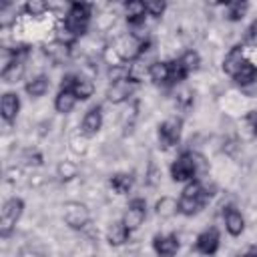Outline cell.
<instances>
[{"label":"cell","mask_w":257,"mask_h":257,"mask_svg":"<svg viewBox=\"0 0 257 257\" xmlns=\"http://www.w3.org/2000/svg\"><path fill=\"white\" fill-rule=\"evenodd\" d=\"M171 177L177 183H185V181H195L197 177V161H195V153H183L177 157V161L171 165Z\"/></svg>","instance_id":"obj_1"},{"label":"cell","mask_w":257,"mask_h":257,"mask_svg":"<svg viewBox=\"0 0 257 257\" xmlns=\"http://www.w3.org/2000/svg\"><path fill=\"white\" fill-rule=\"evenodd\" d=\"M22 211H24L22 199H16V197H14V199H8V201L4 203V207H2V217H0V233H2V237H8V235H10V231L14 229L16 221L20 219Z\"/></svg>","instance_id":"obj_2"},{"label":"cell","mask_w":257,"mask_h":257,"mask_svg":"<svg viewBox=\"0 0 257 257\" xmlns=\"http://www.w3.org/2000/svg\"><path fill=\"white\" fill-rule=\"evenodd\" d=\"M64 223L70 227V229H84L90 221V213L86 209L84 203H78V201H68L64 205Z\"/></svg>","instance_id":"obj_3"},{"label":"cell","mask_w":257,"mask_h":257,"mask_svg":"<svg viewBox=\"0 0 257 257\" xmlns=\"http://www.w3.org/2000/svg\"><path fill=\"white\" fill-rule=\"evenodd\" d=\"M114 54H116V58L118 60H122V62H131V60H135V58H139L141 54H143V42H139L135 36H131V34H122L116 42H114Z\"/></svg>","instance_id":"obj_4"},{"label":"cell","mask_w":257,"mask_h":257,"mask_svg":"<svg viewBox=\"0 0 257 257\" xmlns=\"http://www.w3.org/2000/svg\"><path fill=\"white\" fill-rule=\"evenodd\" d=\"M181 131H183V122H181V118L171 116V118L163 120V122L159 124V145H161L163 149H171L173 145L179 143V139H181Z\"/></svg>","instance_id":"obj_5"},{"label":"cell","mask_w":257,"mask_h":257,"mask_svg":"<svg viewBox=\"0 0 257 257\" xmlns=\"http://www.w3.org/2000/svg\"><path fill=\"white\" fill-rule=\"evenodd\" d=\"M145 217H147V203H145V199H133L128 203L124 215H122V223L126 225L128 231H135V229H139L143 225Z\"/></svg>","instance_id":"obj_6"},{"label":"cell","mask_w":257,"mask_h":257,"mask_svg":"<svg viewBox=\"0 0 257 257\" xmlns=\"http://www.w3.org/2000/svg\"><path fill=\"white\" fill-rule=\"evenodd\" d=\"M135 86H137V82H133L131 78L118 80V82H110V86H108V90H106L108 102H112V104L124 102V100L135 92Z\"/></svg>","instance_id":"obj_7"},{"label":"cell","mask_w":257,"mask_h":257,"mask_svg":"<svg viewBox=\"0 0 257 257\" xmlns=\"http://www.w3.org/2000/svg\"><path fill=\"white\" fill-rule=\"evenodd\" d=\"M153 247L159 257H175L179 251V239L175 235H157L153 239Z\"/></svg>","instance_id":"obj_8"},{"label":"cell","mask_w":257,"mask_h":257,"mask_svg":"<svg viewBox=\"0 0 257 257\" xmlns=\"http://www.w3.org/2000/svg\"><path fill=\"white\" fill-rule=\"evenodd\" d=\"M197 251L203 253V255H213L217 249H219V231L217 229H207L203 231L199 237H197V243H195Z\"/></svg>","instance_id":"obj_9"},{"label":"cell","mask_w":257,"mask_h":257,"mask_svg":"<svg viewBox=\"0 0 257 257\" xmlns=\"http://www.w3.org/2000/svg\"><path fill=\"white\" fill-rule=\"evenodd\" d=\"M243 62H245L243 46H233V48L225 54V60H223V70H225V74L235 76V74L239 72V68L243 66Z\"/></svg>","instance_id":"obj_10"},{"label":"cell","mask_w":257,"mask_h":257,"mask_svg":"<svg viewBox=\"0 0 257 257\" xmlns=\"http://www.w3.org/2000/svg\"><path fill=\"white\" fill-rule=\"evenodd\" d=\"M0 110H2V118L6 122H12L20 110V98L16 92H4L2 94V102H0Z\"/></svg>","instance_id":"obj_11"},{"label":"cell","mask_w":257,"mask_h":257,"mask_svg":"<svg viewBox=\"0 0 257 257\" xmlns=\"http://www.w3.org/2000/svg\"><path fill=\"white\" fill-rule=\"evenodd\" d=\"M100 126H102V112H100L98 106H94V108H90L84 114L80 128H82V135L84 137H92V135H96L100 131Z\"/></svg>","instance_id":"obj_12"},{"label":"cell","mask_w":257,"mask_h":257,"mask_svg":"<svg viewBox=\"0 0 257 257\" xmlns=\"http://www.w3.org/2000/svg\"><path fill=\"white\" fill-rule=\"evenodd\" d=\"M225 227H227V231L233 237L241 235L245 231V219H243V215L237 209H227L225 211Z\"/></svg>","instance_id":"obj_13"},{"label":"cell","mask_w":257,"mask_h":257,"mask_svg":"<svg viewBox=\"0 0 257 257\" xmlns=\"http://www.w3.org/2000/svg\"><path fill=\"white\" fill-rule=\"evenodd\" d=\"M131 231L126 229V225L122 221H114L108 225V231H106V239L110 245H122L126 239H128Z\"/></svg>","instance_id":"obj_14"},{"label":"cell","mask_w":257,"mask_h":257,"mask_svg":"<svg viewBox=\"0 0 257 257\" xmlns=\"http://www.w3.org/2000/svg\"><path fill=\"white\" fill-rule=\"evenodd\" d=\"M155 211H157V215H159L161 219H171V217H175V215L179 213V201L165 195V197H161V199L157 201Z\"/></svg>","instance_id":"obj_15"},{"label":"cell","mask_w":257,"mask_h":257,"mask_svg":"<svg viewBox=\"0 0 257 257\" xmlns=\"http://www.w3.org/2000/svg\"><path fill=\"white\" fill-rule=\"evenodd\" d=\"M205 203H207V199H203V197H197V199H193V197H181L179 199V213H183V215H197L203 207H205Z\"/></svg>","instance_id":"obj_16"},{"label":"cell","mask_w":257,"mask_h":257,"mask_svg":"<svg viewBox=\"0 0 257 257\" xmlns=\"http://www.w3.org/2000/svg\"><path fill=\"white\" fill-rule=\"evenodd\" d=\"M66 18H68V20H74V22H84V24H88V20H90V4L72 2L70 8H68Z\"/></svg>","instance_id":"obj_17"},{"label":"cell","mask_w":257,"mask_h":257,"mask_svg":"<svg viewBox=\"0 0 257 257\" xmlns=\"http://www.w3.org/2000/svg\"><path fill=\"white\" fill-rule=\"evenodd\" d=\"M76 100H78V98L74 96V92L60 90L58 96H56V100H54V108H56V112H60V114H68V112L74 108Z\"/></svg>","instance_id":"obj_18"},{"label":"cell","mask_w":257,"mask_h":257,"mask_svg":"<svg viewBox=\"0 0 257 257\" xmlns=\"http://www.w3.org/2000/svg\"><path fill=\"white\" fill-rule=\"evenodd\" d=\"M24 74V62L12 58L4 68H2V80L4 82H16Z\"/></svg>","instance_id":"obj_19"},{"label":"cell","mask_w":257,"mask_h":257,"mask_svg":"<svg viewBox=\"0 0 257 257\" xmlns=\"http://www.w3.org/2000/svg\"><path fill=\"white\" fill-rule=\"evenodd\" d=\"M147 74H149L151 80L157 82V84H161V82H169V62H161V60H157V62L149 64Z\"/></svg>","instance_id":"obj_20"},{"label":"cell","mask_w":257,"mask_h":257,"mask_svg":"<svg viewBox=\"0 0 257 257\" xmlns=\"http://www.w3.org/2000/svg\"><path fill=\"white\" fill-rule=\"evenodd\" d=\"M255 78H257V68H255V64H253V62H249V60H245V62H243V66L239 68V72L233 76V80H235L237 84H241V86L251 84Z\"/></svg>","instance_id":"obj_21"},{"label":"cell","mask_w":257,"mask_h":257,"mask_svg":"<svg viewBox=\"0 0 257 257\" xmlns=\"http://www.w3.org/2000/svg\"><path fill=\"white\" fill-rule=\"evenodd\" d=\"M124 14H126L128 24L147 18V16H145V14H147L145 2H141V0H131V2H126V4H124Z\"/></svg>","instance_id":"obj_22"},{"label":"cell","mask_w":257,"mask_h":257,"mask_svg":"<svg viewBox=\"0 0 257 257\" xmlns=\"http://www.w3.org/2000/svg\"><path fill=\"white\" fill-rule=\"evenodd\" d=\"M110 187L118 193V195H126L133 189V175L128 173H116L110 177Z\"/></svg>","instance_id":"obj_23"},{"label":"cell","mask_w":257,"mask_h":257,"mask_svg":"<svg viewBox=\"0 0 257 257\" xmlns=\"http://www.w3.org/2000/svg\"><path fill=\"white\" fill-rule=\"evenodd\" d=\"M48 88H50V82H48V76H44V74H40V76L32 78L30 82H26V92L30 96H42Z\"/></svg>","instance_id":"obj_24"},{"label":"cell","mask_w":257,"mask_h":257,"mask_svg":"<svg viewBox=\"0 0 257 257\" xmlns=\"http://www.w3.org/2000/svg\"><path fill=\"white\" fill-rule=\"evenodd\" d=\"M72 92H74V96H76V98L86 100V98H90V96H92V92H94V84H92V80H90V78L78 76V78H76V84H74V88H72Z\"/></svg>","instance_id":"obj_25"},{"label":"cell","mask_w":257,"mask_h":257,"mask_svg":"<svg viewBox=\"0 0 257 257\" xmlns=\"http://www.w3.org/2000/svg\"><path fill=\"white\" fill-rule=\"evenodd\" d=\"M68 52H70V46H68V44H62V42H58V40H54V42L46 48V54H48L54 62L66 60V58H68Z\"/></svg>","instance_id":"obj_26"},{"label":"cell","mask_w":257,"mask_h":257,"mask_svg":"<svg viewBox=\"0 0 257 257\" xmlns=\"http://www.w3.org/2000/svg\"><path fill=\"white\" fill-rule=\"evenodd\" d=\"M128 76H131V64H110V68H108V80L110 82L126 80Z\"/></svg>","instance_id":"obj_27"},{"label":"cell","mask_w":257,"mask_h":257,"mask_svg":"<svg viewBox=\"0 0 257 257\" xmlns=\"http://www.w3.org/2000/svg\"><path fill=\"white\" fill-rule=\"evenodd\" d=\"M179 62L183 64V68H185L187 72H193V70H197L199 64H201V56H199V52H195V50H187V52L179 58Z\"/></svg>","instance_id":"obj_28"},{"label":"cell","mask_w":257,"mask_h":257,"mask_svg":"<svg viewBox=\"0 0 257 257\" xmlns=\"http://www.w3.org/2000/svg\"><path fill=\"white\" fill-rule=\"evenodd\" d=\"M187 74H189V72L183 68V64H181L179 60H173V62H169V82L177 84V82L185 80V76H187Z\"/></svg>","instance_id":"obj_29"},{"label":"cell","mask_w":257,"mask_h":257,"mask_svg":"<svg viewBox=\"0 0 257 257\" xmlns=\"http://www.w3.org/2000/svg\"><path fill=\"white\" fill-rule=\"evenodd\" d=\"M56 173H58V177H60L62 181H70V179H74V177L78 175V169H76L74 163H70V161H62V163L58 165Z\"/></svg>","instance_id":"obj_30"},{"label":"cell","mask_w":257,"mask_h":257,"mask_svg":"<svg viewBox=\"0 0 257 257\" xmlns=\"http://www.w3.org/2000/svg\"><path fill=\"white\" fill-rule=\"evenodd\" d=\"M249 4L247 2H231L229 4V20H241L247 12Z\"/></svg>","instance_id":"obj_31"},{"label":"cell","mask_w":257,"mask_h":257,"mask_svg":"<svg viewBox=\"0 0 257 257\" xmlns=\"http://www.w3.org/2000/svg\"><path fill=\"white\" fill-rule=\"evenodd\" d=\"M46 10H48V4L42 2V0H28V2H26V12H28L30 16H40V14H44Z\"/></svg>","instance_id":"obj_32"},{"label":"cell","mask_w":257,"mask_h":257,"mask_svg":"<svg viewBox=\"0 0 257 257\" xmlns=\"http://www.w3.org/2000/svg\"><path fill=\"white\" fill-rule=\"evenodd\" d=\"M145 8H147V14L149 16H161L167 8V4L163 0H151V2H145Z\"/></svg>","instance_id":"obj_33"},{"label":"cell","mask_w":257,"mask_h":257,"mask_svg":"<svg viewBox=\"0 0 257 257\" xmlns=\"http://www.w3.org/2000/svg\"><path fill=\"white\" fill-rule=\"evenodd\" d=\"M76 74H66V76H62V82H60V90H68V92H72V88H74V84H76Z\"/></svg>","instance_id":"obj_34"},{"label":"cell","mask_w":257,"mask_h":257,"mask_svg":"<svg viewBox=\"0 0 257 257\" xmlns=\"http://www.w3.org/2000/svg\"><path fill=\"white\" fill-rule=\"evenodd\" d=\"M247 124L251 128V133L257 135V110H249L247 112Z\"/></svg>","instance_id":"obj_35"},{"label":"cell","mask_w":257,"mask_h":257,"mask_svg":"<svg viewBox=\"0 0 257 257\" xmlns=\"http://www.w3.org/2000/svg\"><path fill=\"white\" fill-rule=\"evenodd\" d=\"M247 42H249V44H253V46H257V20H255V22L251 24V28H249Z\"/></svg>","instance_id":"obj_36"},{"label":"cell","mask_w":257,"mask_h":257,"mask_svg":"<svg viewBox=\"0 0 257 257\" xmlns=\"http://www.w3.org/2000/svg\"><path fill=\"white\" fill-rule=\"evenodd\" d=\"M26 159H28V161H26L28 165H40V163H42V157H40L38 153H26Z\"/></svg>","instance_id":"obj_37"},{"label":"cell","mask_w":257,"mask_h":257,"mask_svg":"<svg viewBox=\"0 0 257 257\" xmlns=\"http://www.w3.org/2000/svg\"><path fill=\"white\" fill-rule=\"evenodd\" d=\"M239 257H257V249H255V247H251V249H247L245 253H241Z\"/></svg>","instance_id":"obj_38"}]
</instances>
